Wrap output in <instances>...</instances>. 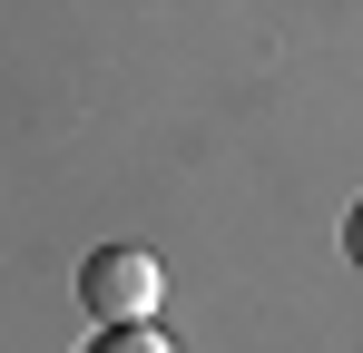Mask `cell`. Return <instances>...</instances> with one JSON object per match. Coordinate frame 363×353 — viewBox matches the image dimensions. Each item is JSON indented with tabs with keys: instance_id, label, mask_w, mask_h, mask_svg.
Listing matches in <instances>:
<instances>
[{
	"instance_id": "6da1fadb",
	"label": "cell",
	"mask_w": 363,
	"mask_h": 353,
	"mask_svg": "<svg viewBox=\"0 0 363 353\" xmlns=\"http://www.w3.org/2000/svg\"><path fill=\"white\" fill-rule=\"evenodd\" d=\"M157 294H167V275H157V255L147 245H99L89 265H79V304L118 334V324H157Z\"/></svg>"
},
{
	"instance_id": "7a4b0ae2",
	"label": "cell",
	"mask_w": 363,
	"mask_h": 353,
	"mask_svg": "<svg viewBox=\"0 0 363 353\" xmlns=\"http://www.w3.org/2000/svg\"><path fill=\"white\" fill-rule=\"evenodd\" d=\"M89 353H177V344H167L157 324H118V334H99Z\"/></svg>"
},
{
	"instance_id": "3957f363",
	"label": "cell",
	"mask_w": 363,
	"mask_h": 353,
	"mask_svg": "<svg viewBox=\"0 0 363 353\" xmlns=\"http://www.w3.org/2000/svg\"><path fill=\"white\" fill-rule=\"evenodd\" d=\"M344 255L363 265V196H354V216H344Z\"/></svg>"
}]
</instances>
